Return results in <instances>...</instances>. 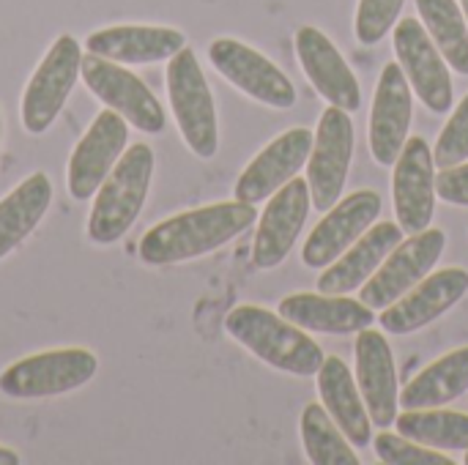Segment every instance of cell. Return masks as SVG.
Returning <instances> with one entry per match:
<instances>
[{
    "label": "cell",
    "mask_w": 468,
    "mask_h": 465,
    "mask_svg": "<svg viewBox=\"0 0 468 465\" xmlns=\"http://www.w3.org/2000/svg\"><path fill=\"white\" fill-rule=\"evenodd\" d=\"M208 60L230 85H236L250 99L274 110H288L296 104L293 82L250 44L228 36L217 38L208 47Z\"/></svg>",
    "instance_id": "8fae6325"
},
{
    "label": "cell",
    "mask_w": 468,
    "mask_h": 465,
    "mask_svg": "<svg viewBox=\"0 0 468 465\" xmlns=\"http://www.w3.org/2000/svg\"><path fill=\"white\" fill-rule=\"evenodd\" d=\"M99 359L88 348H55L25 356L0 373V395L11 400H47L90 384Z\"/></svg>",
    "instance_id": "5b68a950"
},
{
    "label": "cell",
    "mask_w": 468,
    "mask_h": 465,
    "mask_svg": "<svg viewBox=\"0 0 468 465\" xmlns=\"http://www.w3.org/2000/svg\"><path fill=\"white\" fill-rule=\"evenodd\" d=\"M381 214V195L376 189H356L346 200L335 203L326 217L307 236L302 260L307 269L332 266L354 241H359Z\"/></svg>",
    "instance_id": "9a60e30c"
},
{
    "label": "cell",
    "mask_w": 468,
    "mask_h": 465,
    "mask_svg": "<svg viewBox=\"0 0 468 465\" xmlns=\"http://www.w3.org/2000/svg\"><path fill=\"white\" fill-rule=\"evenodd\" d=\"M395 55L398 63L411 85V90L420 96V101L436 112L444 115L452 101V77H450V63L428 36L425 25L414 16H403L395 25Z\"/></svg>",
    "instance_id": "9c48e42d"
},
{
    "label": "cell",
    "mask_w": 468,
    "mask_h": 465,
    "mask_svg": "<svg viewBox=\"0 0 468 465\" xmlns=\"http://www.w3.org/2000/svg\"><path fill=\"white\" fill-rule=\"evenodd\" d=\"M463 463H466V465H468V452H466V458H463Z\"/></svg>",
    "instance_id": "8d00e7d4"
},
{
    "label": "cell",
    "mask_w": 468,
    "mask_h": 465,
    "mask_svg": "<svg viewBox=\"0 0 468 465\" xmlns=\"http://www.w3.org/2000/svg\"><path fill=\"white\" fill-rule=\"evenodd\" d=\"M225 332L263 365L299 378L318 375L326 359L321 345L313 343L304 329L258 304H241L230 310L225 318Z\"/></svg>",
    "instance_id": "7a4b0ae2"
},
{
    "label": "cell",
    "mask_w": 468,
    "mask_h": 465,
    "mask_svg": "<svg viewBox=\"0 0 468 465\" xmlns=\"http://www.w3.org/2000/svg\"><path fill=\"white\" fill-rule=\"evenodd\" d=\"M318 395L335 425L343 430V436L356 447L365 449L370 444V414L365 408L359 384L354 381L348 365L340 356L324 359L318 370Z\"/></svg>",
    "instance_id": "cb8c5ba5"
},
{
    "label": "cell",
    "mask_w": 468,
    "mask_h": 465,
    "mask_svg": "<svg viewBox=\"0 0 468 465\" xmlns=\"http://www.w3.org/2000/svg\"><path fill=\"white\" fill-rule=\"evenodd\" d=\"M0 465H19V452H14L8 447H0Z\"/></svg>",
    "instance_id": "836d02e7"
},
{
    "label": "cell",
    "mask_w": 468,
    "mask_h": 465,
    "mask_svg": "<svg viewBox=\"0 0 468 465\" xmlns=\"http://www.w3.org/2000/svg\"><path fill=\"white\" fill-rule=\"evenodd\" d=\"M403 3L406 0H359L356 22H354L356 38L367 47L378 44L398 25Z\"/></svg>",
    "instance_id": "4dcf8cb0"
},
{
    "label": "cell",
    "mask_w": 468,
    "mask_h": 465,
    "mask_svg": "<svg viewBox=\"0 0 468 465\" xmlns=\"http://www.w3.org/2000/svg\"><path fill=\"white\" fill-rule=\"evenodd\" d=\"M154 148L148 143H132L110 175L93 195L88 217V238L99 247L118 244L137 222L154 181Z\"/></svg>",
    "instance_id": "3957f363"
},
{
    "label": "cell",
    "mask_w": 468,
    "mask_h": 465,
    "mask_svg": "<svg viewBox=\"0 0 468 465\" xmlns=\"http://www.w3.org/2000/svg\"><path fill=\"white\" fill-rule=\"evenodd\" d=\"M0 140H3V115H0Z\"/></svg>",
    "instance_id": "d590c367"
},
{
    "label": "cell",
    "mask_w": 468,
    "mask_h": 465,
    "mask_svg": "<svg viewBox=\"0 0 468 465\" xmlns=\"http://www.w3.org/2000/svg\"><path fill=\"white\" fill-rule=\"evenodd\" d=\"M302 444L307 452V460L315 465H359V455L354 452V444L343 436V430L335 425L324 403H310L302 411Z\"/></svg>",
    "instance_id": "f1b7e54d"
},
{
    "label": "cell",
    "mask_w": 468,
    "mask_h": 465,
    "mask_svg": "<svg viewBox=\"0 0 468 465\" xmlns=\"http://www.w3.org/2000/svg\"><path fill=\"white\" fill-rule=\"evenodd\" d=\"M52 206V181L47 173H30L0 200V260L22 247Z\"/></svg>",
    "instance_id": "d4e9b609"
},
{
    "label": "cell",
    "mask_w": 468,
    "mask_h": 465,
    "mask_svg": "<svg viewBox=\"0 0 468 465\" xmlns=\"http://www.w3.org/2000/svg\"><path fill=\"white\" fill-rule=\"evenodd\" d=\"M411 85L400 63H387L376 85L370 110V151L381 167H395L398 156L403 153L411 129Z\"/></svg>",
    "instance_id": "ac0fdd59"
},
{
    "label": "cell",
    "mask_w": 468,
    "mask_h": 465,
    "mask_svg": "<svg viewBox=\"0 0 468 465\" xmlns=\"http://www.w3.org/2000/svg\"><path fill=\"white\" fill-rule=\"evenodd\" d=\"M461 8H463V14H466V22H468V0H461Z\"/></svg>",
    "instance_id": "e575fe53"
},
{
    "label": "cell",
    "mask_w": 468,
    "mask_h": 465,
    "mask_svg": "<svg viewBox=\"0 0 468 465\" xmlns=\"http://www.w3.org/2000/svg\"><path fill=\"white\" fill-rule=\"evenodd\" d=\"M186 47V36L176 27L162 25H110L99 27L85 38L90 55L123 63V66H151L170 60Z\"/></svg>",
    "instance_id": "44dd1931"
},
{
    "label": "cell",
    "mask_w": 468,
    "mask_h": 465,
    "mask_svg": "<svg viewBox=\"0 0 468 465\" xmlns=\"http://www.w3.org/2000/svg\"><path fill=\"white\" fill-rule=\"evenodd\" d=\"M356 384L370 414V422L381 430L392 428L400 408V386L395 373V359L387 337L376 329H362L356 337Z\"/></svg>",
    "instance_id": "ffe728a7"
},
{
    "label": "cell",
    "mask_w": 468,
    "mask_h": 465,
    "mask_svg": "<svg viewBox=\"0 0 468 465\" xmlns=\"http://www.w3.org/2000/svg\"><path fill=\"white\" fill-rule=\"evenodd\" d=\"M444 247H447V233L436 227L409 236L389 252L381 269L362 285L359 299L370 310H387L433 271Z\"/></svg>",
    "instance_id": "ba28073f"
},
{
    "label": "cell",
    "mask_w": 468,
    "mask_h": 465,
    "mask_svg": "<svg viewBox=\"0 0 468 465\" xmlns=\"http://www.w3.org/2000/svg\"><path fill=\"white\" fill-rule=\"evenodd\" d=\"M436 195L450 206L468 208V162H461L455 167H444L436 175Z\"/></svg>",
    "instance_id": "d6a6232c"
},
{
    "label": "cell",
    "mask_w": 468,
    "mask_h": 465,
    "mask_svg": "<svg viewBox=\"0 0 468 465\" xmlns=\"http://www.w3.org/2000/svg\"><path fill=\"white\" fill-rule=\"evenodd\" d=\"M403 227L398 222H381L373 225L359 241H354L326 271L318 277V291L321 293H354L359 291L389 258V252L403 241Z\"/></svg>",
    "instance_id": "603a6c76"
},
{
    "label": "cell",
    "mask_w": 468,
    "mask_h": 465,
    "mask_svg": "<svg viewBox=\"0 0 468 465\" xmlns=\"http://www.w3.org/2000/svg\"><path fill=\"white\" fill-rule=\"evenodd\" d=\"M167 99L176 126L186 148L200 159H214L219 148L217 104L197 63V55L184 47L167 60Z\"/></svg>",
    "instance_id": "277c9868"
},
{
    "label": "cell",
    "mask_w": 468,
    "mask_h": 465,
    "mask_svg": "<svg viewBox=\"0 0 468 465\" xmlns=\"http://www.w3.org/2000/svg\"><path fill=\"white\" fill-rule=\"evenodd\" d=\"M80 77L85 88L110 110H115L132 129L143 134H159L165 132L167 115L162 101L154 96V90L129 71L123 63L99 58V55H82V69Z\"/></svg>",
    "instance_id": "52a82bcc"
},
{
    "label": "cell",
    "mask_w": 468,
    "mask_h": 465,
    "mask_svg": "<svg viewBox=\"0 0 468 465\" xmlns=\"http://www.w3.org/2000/svg\"><path fill=\"white\" fill-rule=\"evenodd\" d=\"M315 134L307 126L288 129L277 140H271L239 175L236 181V200L258 206L269 200L280 186H285L302 167H307Z\"/></svg>",
    "instance_id": "e0dca14e"
},
{
    "label": "cell",
    "mask_w": 468,
    "mask_h": 465,
    "mask_svg": "<svg viewBox=\"0 0 468 465\" xmlns=\"http://www.w3.org/2000/svg\"><path fill=\"white\" fill-rule=\"evenodd\" d=\"M417 14L450 69L468 77V22L458 0H417Z\"/></svg>",
    "instance_id": "83f0119b"
},
{
    "label": "cell",
    "mask_w": 468,
    "mask_h": 465,
    "mask_svg": "<svg viewBox=\"0 0 468 465\" xmlns=\"http://www.w3.org/2000/svg\"><path fill=\"white\" fill-rule=\"evenodd\" d=\"M354 159V123L346 110L329 104L318 121L307 159V184L315 211H329L346 189Z\"/></svg>",
    "instance_id": "30bf717a"
},
{
    "label": "cell",
    "mask_w": 468,
    "mask_h": 465,
    "mask_svg": "<svg viewBox=\"0 0 468 465\" xmlns=\"http://www.w3.org/2000/svg\"><path fill=\"white\" fill-rule=\"evenodd\" d=\"M313 206L307 178H291L271 197L261 214L258 233L252 241V266L261 271L277 269L293 249L299 233L304 230Z\"/></svg>",
    "instance_id": "5bb4252c"
},
{
    "label": "cell",
    "mask_w": 468,
    "mask_h": 465,
    "mask_svg": "<svg viewBox=\"0 0 468 465\" xmlns=\"http://www.w3.org/2000/svg\"><path fill=\"white\" fill-rule=\"evenodd\" d=\"M395 217L403 233L414 236L431 227L436 214V162L425 137H409L392 175Z\"/></svg>",
    "instance_id": "4fadbf2b"
},
{
    "label": "cell",
    "mask_w": 468,
    "mask_h": 465,
    "mask_svg": "<svg viewBox=\"0 0 468 465\" xmlns=\"http://www.w3.org/2000/svg\"><path fill=\"white\" fill-rule=\"evenodd\" d=\"M80 69H82L80 41L71 33H60L22 90L19 115L27 134H44L58 121L63 104L69 101L80 79Z\"/></svg>",
    "instance_id": "8992f818"
},
{
    "label": "cell",
    "mask_w": 468,
    "mask_h": 465,
    "mask_svg": "<svg viewBox=\"0 0 468 465\" xmlns=\"http://www.w3.org/2000/svg\"><path fill=\"white\" fill-rule=\"evenodd\" d=\"M376 455L378 460L387 465H452L455 460L450 455H444L441 449H431L422 447L406 436H392V433H381L376 441Z\"/></svg>",
    "instance_id": "f546056e"
},
{
    "label": "cell",
    "mask_w": 468,
    "mask_h": 465,
    "mask_svg": "<svg viewBox=\"0 0 468 465\" xmlns=\"http://www.w3.org/2000/svg\"><path fill=\"white\" fill-rule=\"evenodd\" d=\"M466 293V269H441L436 274H428L406 296H400L381 312V329L398 337L414 334L439 321L444 312H450Z\"/></svg>",
    "instance_id": "2e32d148"
},
{
    "label": "cell",
    "mask_w": 468,
    "mask_h": 465,
    "mask_svg": "<svg viewBox=\"0 0 468 465\" xmlns=\"http://www.w3.org/2000/svg\"><path fill=\"white\" fill-rule=\"evenodd\" d=\"M126 148H129V123L115 110L104 107L69 156V170H66L69 195L74 200L93 197Z\"/></svg>",
    "instance_id": "7c38bea8"
},
{
    "label": "cell",
    "mask_w": 468,
    "mask_h": 465,
    "mask_svg": "<svg viewBox=\"0 0 468 465\" xmlns=\"http://www.w3.org/2000/svg\"><path fill=\"white\" fill-rule=\"evenodd\" d=\"M433 162L441 170L468 162V93L450 115L447 126L441 129L436 148H433Z\"/></svg>",
    "instance_id": "1f68e13d"
},
{
    "label": "cell",
    "mask_w": 468,
    "mask_h": 465,
    "mask_svg": "<svg viewBox=\"0 0 468 465\" xmlns=\"http://www.w3.org/2000/svg\"><path fill=\"white\" fill-rule=\"evenodd\" d=\"M277 312L304 332L318 334H359L376 323V312L359 299L337 293H291L280 301Z\"/></svg>",
    "instance_id": "7402d4cb"
},
{
    "label": "cell",
    "mask_w": 468,
    "mask_h": 465,
    "mask_svg": "<svg viewBox=\"0 0 468 465\" xmlns=\"http://www.w3.org/2000/svg\"><path fill=\"white\" fill-rule=\"evenodd\" d=\"M258 222V211L241 200H225L181 211L162 219L140 238V260L145 266H173L217 252Z\"/></svg>",
    "instance_id": "6da1fadb"
},
{
    "label": "cell",
    "mask_w": 468,
    "mask_h": 465,
    "mask_svg": "<svg viewBox=\"0 0 468 465\" xmlns=\"http://www.w3.org/2000/svg\"><path fill=\"white\" fill-rule=\"evenodd\" d=\"M400 436L441 452H468V414L444 408L403 411L395 419Z\"/></svg>",
    "instance_id": "4316f807"
},
{
    "label": "cell",
    "mask_w": 468,
    "mask_h": 465,
    "mask_svg": "<svg viewBox=\"0 0 468 465\" xmlns=\"http://www.w3.org/2000/svg\"><path fill=\"white\" fill-rule=\"evenodd\" d=\"M296 55L302 63V71L313 82V88L335 107L346 112H356L362 104V88L340 49L332 44V38L313 27L304 25L296 30Z\"/></svg>",
    "instance_id": "d6986e66"
},
{
    "label": "cell",
    "mask_w": 468,
    "mask_h": 465,
    "mask_svg": "<svg viewBox=\"0 0 468 465\" xmlns=\"http://www.w3.org/2000/svg\"><path fill=\"white\" fill-rule=\"evenodd\" d=\"M468 392V345L450 351L447 356L431 362L420 370L400 395L406 411L441 408Z\"/></svg>",
    "instance_id": "484cf974"
}]
</instances>
